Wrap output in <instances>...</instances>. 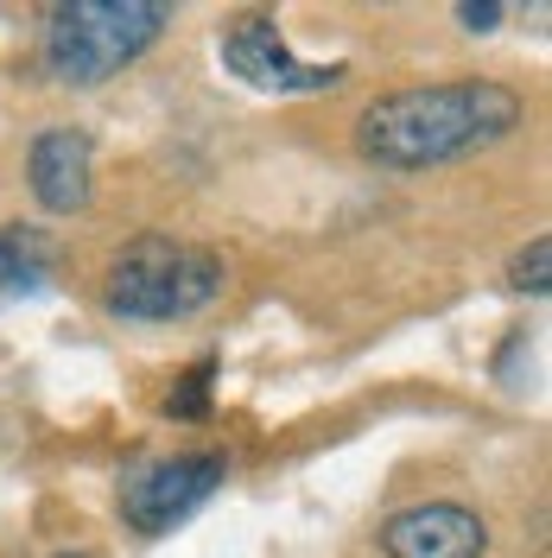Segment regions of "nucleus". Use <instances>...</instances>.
<instances>
[{"instance_id": "1", "label": "nucleus", "mask_w": 552, "mask_h": 558, "mask_svg": "<svg viewBox=\"0 0 552 558\" xmlns=\"http://www.w3.org/2000/svg\"><path fill=\"white\" fill-rule=\"evenodd\" d=\"M520 128V96L489 76H451V83H413L369 102L356 146L381 172H432L451 159H470Z\"/></svg>"}, {"instance_id": "2", "label": "nucleus", "mask_w": 552, "mask_h": 558, "mask_svg": "<svg viewBox=\"0 0 552 558\" xmlns=\"http://www.w3.org/2000/svg\"><path fill=\"white\" fill-rule=\"evenodd\" d=\"M229 286L223 254L178 235H134L108 260L103 305L121 324H184V317L209 312Z\"/></svg>"}, {"instance_id": "3", "label": "nucleus", "mask_w": 552, "mask_h": 558, "mask_svg": "<svg viewBox=\"0 0 552 558\" xmlns=\"http://www.w3.org/2000/svg\"><path fill=\"white\" fill-rule=\"evenodd\" d=\"M166 26H172V7L159 0H70L45 20L38 58H45V76L64 89H103Z\"/></svg>"}, {"instance_id": "4", "label": "nucleus", "mask_w": 552, "mask_h": 558, "mask_svg": "<svg viewBox=\"0 0 552 558\" xmlns=\"http://www.w3.org/2000/svg\"><path fill=\"white\" fill-rule=\"evenodd\" d=\"M223 476H229V463L216 451L153 457V463H134V470L121 476L115 501H121V521L134 526V533L159 539V533H172V526L191 521L209 495L223 488Z\"/></svg>"}, {"instance_id": "5", "label": "nucleus", "mask_w": 552, "mask_h": 558, "mask_svg": "<svg viewBox=\"0 0 552 558\" xmlns=\"http://www.w3.org/2000/svg\"><path fill=\"white\" fill-rule=\"evenodd\" d=\"M216 58L229 64V76H242L248 89H261V96H317V89L344 83V64L299 58L286 45V33H279V20H267V13H236L216 33Z\"/></svg>"}, {"instance_id": "6", "label": "nucleus", "mask_w": 552, "mask_h": 558, "mask_svg": "<svg viewBox=\"0 0 552 558\" xmlns=\"http://www.w3.org/2000/svg\"><path fill=\"white\" fill-rule=\"evenodd\" d=\"M381 553L387 558H483L489 553V526L483 514L457 508V501H419L381 521Z\"/></svg>"}, {"instance_id": "7", "label": "nucleus", "mask_w": 552, "mask_h": 558, "mask_svg": "<svg viewBox=\"0 0 552 558\" xmlns=\"http://www.w3.org/2000/svg\"><path fill=\"white\" fill-rule=\"evenodd\" d=\"M26 184L51 216H76L96 191V146L83 128H45L26 146Z\"/></svg>"}, {"instance_id": "8", "label": "nucleus", "mask_w": 552, "mask_h": 558, "mask_svg": "<svg viewBox=\"0 0 552 558\" xmlns=\"http://www.w3.org/2000/svg\"><path fill=\"white\" fill-rule=\"evenodd\" d=\"M51 286V242L38 229H7L0 235V305H20V299H38Z\"/></svg>"}, {"instance_id": "9", "label": "nucleus", "mask_w": 552, "mask_h": 558, "mask_svg": "<svg viewBox=\"0 0 552 558\" xmlns=\"http://www.w3.org/2000/svg\"><path fill=\"white\" fill-rule=\"evenodd\" d=\"M547 267H552V242H547V235H533V247H527V254H515V286H520V292H533V299H540V292L552 286V279H547Z\"/></svg>"}, {"instance_id": "10", "label": "nucleus", "mask_w": 552, "mask_h": 558, "mask_svg": "<svg viewBox=\"0 0 552 558\" xmlns=\"http://www.w3.org/2000/svg\"><path fill=\"white\" fill-rule=\"evenodd\" d=\"M204 387H209V362H197V368L184 375V393L172 400V413H197V407H204Z\"/></svg>"}, {"instance_id": "11", "label": "nucleus", "mask_w": 552, "mask_h": 558, "mask_svg": "<svg viewBox=\"0 0 552 558\" xmlns=\"http://www.w3.org/2000/svg\"><path fill=\"white\" fill-rule=\"evenodd\" d=\"M457 20H464L470 33H495V20H502V7H457Z\"/></svg>"}, {"instance_id": "12", "label": "nucleus", "mask_w": 552, "mask_h": 558, "mask_svg": "<svg viewBox=\"0 0 552 558\" xmlns=\"http://www.w3.org/2000/svg\"><path fill=\"white\" fill-rule=\"evenodd\" d=\"M58 558H96V553H58Z\"/></svg>"}]
</instances>
